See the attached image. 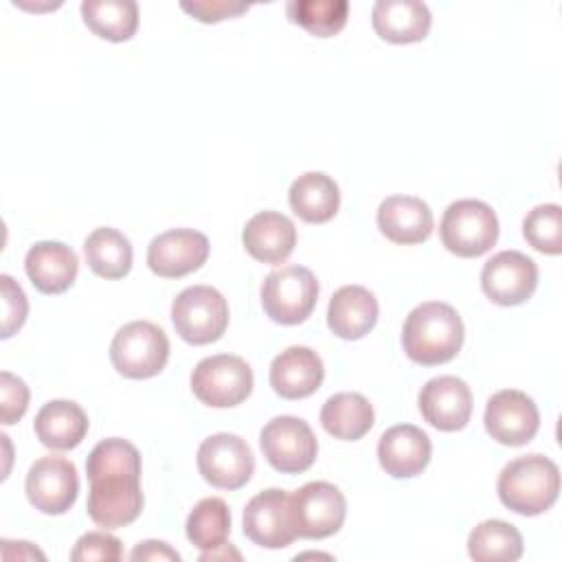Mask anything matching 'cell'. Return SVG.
<instances>
[{"mask_svg": "<svg viewBox=\"0 0 562 562\" xmlns=\"http://www.w3.org/2000/svg\"><path fill=\"white\" fill-rule=\"evenodd\" d=\"M90 481L88 516L94 525L119 529L134 522L143 509L140 452L121 437L99 441L86 461Z\"/></svg>", "mask_w": 562, "mask_h": 562, "instance_id": "6da1fadb", "label": "cell"}, {"mask_svg": "<svg viewBox=\"0 0 562 562\" xmlns=\"http://www.w3.org/2000/svg\"><path fill=\"white\" fill-rule=\"evenodd\" d=\"M463 334V321L452 305L426 301L408 312L402 327V347L413 362L435 367L459 353Z\"/></svg>", "mask_w": 562, "mask_h": 562, "instance_id": "7a4b0ae2", "label": "cell"}, {"mask_svg": "<svg viewBox=\"0 0 562 562\" xmlns=\"http://www.w3.org/2000/svg\"><path fill=\"white\" fill-rule=\"evenodd\" d=\"M496 492L507 509L520 516H538L558 501L560 470L544 454L518 457L501 470Z\"/></svg>", "mask_w": 562, "mask_h": 562, "instance_id": "3957f363", "label": "cell"}, {"mask_svg": "<svg viewBox=\"0 0 562 562\" xmlns=\"http://www.w3.org/2000/svg\"><path fill=\"white\" fill-rule=\"evenodd\" d=\"M110 360L112 367L130 380L154 378L169 360V338L156 323L132 321L114 334Z\"/></svg>", "mask_w": 562, "mask_h": 562, "instance_id": "277c9868", "label": "cell"}, {"mask_svg": "<svg viewBox=\"0 0 562 562\" xmlns=\"http://www.w3.org/2000/svg\"><path fill=\"white\" fill-rule=\"evenodd\" d=\"M439 237L446 250L457 257H481L498 239V217L494 209L481 200H457L443 211Z\"/></svg>", "mask_w": 562, "mask_h": 562, "instance_id": "5b68a950", "label": "cell"}, {"mask_svg": "<svg viewBox=\"0 0 562 562\" xmlns=\"http://www.w3.org/2000/svg\"><path fill=\"white\" fill-rule=\"evenodd\" d=\"M171 321L184 342L209 345L220 340L228 327V303L211 285H191L173 299Z\"/></svg>", "mask_w": 562, "mask_h": 562, "instance_id": "8992f818", "label": "cell"}, {"mask_svg": "<svg viewBox=\"0 0 562 562\" xmlns=\"http://www.w3.org/2000/svg\"><path fill=\"white\" fill-rule=\"evenodd\" d=\"M318 301V281L305 266L290 263L272 270L261 283L263 312L279 325L303 323Z\"/></svg>", "mask_w": 562, "mask_h": 562, "instance_id": "52a82bcc", "label": "cell"}, {"mask_svg": "<svg viewBox=\"0 0 562 562\" xmlns=\"http://www.w3.org/2000/svg\"><path fill=\"white\" fill-rule=\"evenodd\" d=\"M252 369L233 353L202 358L191 373L193 395L213 408H231L241 404L252 391Z\"/></svg>", "mask_w": 562, "mask_h": 562, "instance_id": "ba28073f", "label": "cell"}, {"mask_svg": "<svg viewBox=\"0 0 562 562\" xmlns=\"http://www.w3.org/2000/svg\"><path fill=\"white\" fill-rule=\"evenodd\" d=\"M266 461L283 474L305 472L318 452V441L310 424L294 415L272 417L259 435Z\"/></svg>", "mask_w": 562, "mask_h": 562, "instance_id": "9c48e42d", "label": "cell"}, {"mask_svg": "<svg viewBox=\"0 0 562 562\" xmlns=\"http://www.w3.org/2000/svg\"><path fill=\"white\" fill-rule=\"evenodd\" d=\"M296 538L321 540L334 536L347 516L342 492L327 481H310L290 496Z\"/></svg>", "mask_w": 562, "mask_h": 562, "instance_id": "30bf717a", "label": "cell"}, {"mask_svg": "<svg viewBox=\"0 0 562 562\" xmlns=\"http://www.w3.org/2000/svg\"><path fill=\"white\" fill-rule=\"evenodd\" d=\"M198 470L213 487L239 490L255 472V457L239 435L215 432L198 448Z\"/></svg>", "mask_w": 562, "mask_h": 562, "instance_id": "8fae6325", "label": "cell"}, {"mask_svg": "<svg viewBox=\"0 0 562 562\" xmlns=\"http://www.w3.org/2000/svg\"><path fill=\"white\" fill-rule=\"evenodd\" d=\"M24 490L37 512L48 516L66 514L79 494L77 468L64 457H42L29 468Z\"/></svg>", "mask_w": 562, "mask_h": 562, "instance_id": "7c38bea8", "label": "cell"}, {"mask_svg": "<svg viewBox=\"0 0 562 562\" xmlns=\"http://www.w3.org/2000/svg\"><path fill=\"white\" fill-rule=\"evenodd\" d=\"M536 285L538 266L520 250H501L487 259L481 270V288L485 296L503 307L529 301Z\"/></svg>", "mask_w": 562, "mask_h": 562, "instance_id": "4fadbf2b", "label": "cell"}, {"mask_svg": "<svg viewBox=\"0 0 562 562\" xmlns=\"http://www.w3.org/2000/svg\"><path fill=\"white\" fill-rule=\"evenodd\" d=\"M485 430L503 446H525L540 428V413L536 402L516 389L494 393L485 404Z\"/></svg>", "mask_w": 562, "mask_h": 562, "instance_id": "5bb4252c", "label": "cell"}, {"mask_svg": "<svg viewBox=\"0 0 562 562\" xmlns=\"http://www.w3.org/2000/svg\"><path fill=\"white\" fill-rule=\"evenodd\" d=\"M244 533L257 547L283 549L296 538L290 494L279 487L255 494L244 507Z\"/></svg>", "mask_w": 562, "mask_h": 562, "instance_id": "9a60e30c", "label": "cell"}, {"mask_svg": "<svg viewBox=\"0 0 562 562\" xmlns=\"http://www.w3.org/2000/svg\"><path fill=\"white\" fill-rule=\"evenodd\" d=\"M209 239L193 228H171L147 246V266L162 279H180L195 272L209 259Z\"/></svg>", "mask_w": 562, "mask_h": 562, "instance_id": "2e32d148", "label": "cell"}, {"mask_svg": "<svg viewBox=\"0 0 562 562\" xmlns=\"http://www.w3.org/2000/svg\"><path fill=\"white\" fill-rule=\"evenodd\" d=\"M419 411L424 419L443 432L468 426L472 415V391L457 375H437L419 391Z\"/></svg>", "mask_w": 562, "mask_h": 562, "instance_id": "e0dca14e", "label": "cell"}, {"mask_svg": "<svg viewBox=\"0 0 562 562\" xmlns=\"http://www.w3.org/2000/svg\"><path fill=\"white\" fill-rule=\"evenodd\" d=\"M430 437L413 424L391 426L378 441V461L393 479H413L422 474L430 461Z\"/></svg>", "mask_w": 562, "mask_h": 562, "instance_id": "ac0fdd59", "label": "cell"}, {"mask_svg": "<svg viewBox=\"0 0 562 562\" xmlns=\"http://www.w3.org/2000/svg\"><path fill=\"white\" fill-rule=\"evenodd\" d=\"M323 378V360L310 347H288L270 364V386L283 400H303L316 393Z\"/></svg>", "mask_w": 562, "mask_h": 562, "instance_id": "d6986e66", "label": "cell"}, {"mask_svg": "<svg viewBox=\"0 0 562 562\" xmlns=\"http://www.w3.org/2000/svg\"><path fill=\"white\" fill-rule=\"evenodd\" d=\"M378 228L393 244H422L432 233V211L415 195H389L378 206Z\"/></svg>", "mask_w": 562, "mask_h": 562, "instance_id": "ffe728a7", "label": "cell"}, {"mask_svg": "<svg viewBox=\"0 0 562 562\" xmlns=\"http://www.w3.org/2000/svg\"><path fill=\"white\" fill-rule=\"evenodd\" d=\"M24 270L42 294H61L75 283L79 259L61 241H37L24 257Z\"/></svg>", "mask_w": 562, "mask_h": 562, "instance_id": "44dd1931", "label": "cell"}, {"mask_svg": "<svg viewBox=\"0 0 562 562\" xmlns=\"http://www.w3.org/2000/svg\"><path fill=\"white\" fill-rule=\"evenodd\" d=\"M244 248L261 263H283L296 246L294 222L277 211L252 215L241 233Z\"/></svg>", "mask_w": 562, "mask_h": 562, "instance_id": "7402d4cb", "label": "cell"}, {"mask_svg": "<svg viewBox=\"0 0 562 562\" xmlns=\"http://www.w3.org/2000/svg\"><path fill=\"white\" fill-rule=\"evenodd\" d=\"M378 312L373 292L362 285H342L329 299L327 325L334 336L342 340H358L373 329Z\"/></svg>", "mask_w": 562, "mask_h": 562, "instance_id": "603a6c76", "label": "cell"}, {"mask_svg": "<svg viewBox=\"0 0 562 562\" xmlns=\"http://www.w3.org/2000/svg\"><path fill=\"white\" fill-rule=\"evenodd\" d=\"M430 22V9L417 0H378L371 11L373 31L391 44L422 42Z\"/></svg>", "mask_w": 562, "mask_h": 562, "instance_id": "cb8c5ba5", "label": "cell"}, {"mask_svg": "<svg viewBox=\"0 0 562 562\" xmlns=\"http://www.w3.org/2000/svg\"><path fill=\"white\" fill-rule=\"evenodd\" d=\"M86 411L70 400H50L46 402L33 422V430L42 446L50 450H72L77 448L88 432Z\"/></svg>", "mask_w": 562, "mask_h": 562, "instance_id": "d4e9b609", "label": "cell"}, {"mask_svg": "<svg viewBox=\"0 0 562 562\" xmlns=\"http://www.w3.org/2000/svg\"><path fill=\"white\" fill-rule=\"evenodd\" d=\"M288 202L294 215L303 222L325 224L338 213L340 189L327 173L307 171L292 182Z\"/></svg>", "mask_w": 562, "mask_h": 562, "instance_id": "484cf974", "label": "cell"}, {"mask_svg": "<svg viewBox=\"0 0 562 562\" xmlns=\"http://www.w3.org/2000/svg\"><path fill=\"white\" fill-rule=\"evenodd\" d=\"M373 406L360 393H336L321 408L323 428L342 441L364 437L373 426Z\"/></svg>", "mask_w": 562, "mask_h": 562, "instance_id": "4316f807", "label": "cell"}, {"mask_svg": "<svg viewBox=\"0 0 562 562\" xmlns=\"http://www.w3.org/2000/svg\"><path fill=\"white\" fill-rule=\"evenodd\" d=\"M83 255L90 270L103 279H123L132 270L130 239L110 226L94 228L83 241Z\"/></svg>", "mask_w": 562, "mask_h": 562, "instance_id": "83f0119b", "label": "cell"}, {"mask_svg": "<svg viewBox=\"0 0 562 562\" xmlns=\"http://www.w3.org/2000/svg\"><path fill=\"white\" fill-rule=\"evenodd\" d=\"M86 26L110 42H127L138 29V4L134 0H83Z\"/></svg>", "mask_w": 562, "mask_h": 562, "instance_id": "f1b7e54d", "label": "cell"}, {"mask_svg": "<svg viewBox=\"0 0 562 562\" xmlns=\"http://www.w3.org/2000/svg\"><path fill=\"white\" fill-rule=\"evenodd\" d=\"M468 553L476 562H514L522 555V536L514 525L490 518L470 531Z\"/></svg>", "mask_w": 562, "mask_h": 562, "instance_id": "f546056e", "label": "cell"}, {"mask_svg": "<svg viewBox=\"0 0 562 562\" xmlns=\"http://www.w3.org/2000/svg\"><path fill=\"white\" fill-rule=\"evenodd\" d=\"M187 538L202 553L226 544L231 533V512L224 498H202L187 516Z\"/></svg>", "mask_w": 562, "mask_h": 562, "instance_id": "4dcf8cb0", "label": "cell"}, {"mask_svg": "<svg viewBox=\"0 0 562 562\" xmlns=\"http://www.w3.org/2000/svg\"><path fill=\"white\" fill-rule=\"evenodd\" d=\"M288 18L316 37H331L347 24V0H290L285 4Z\"/></svg>", "mask_w": 562, "mask_h": 562, "instance_id": "1f68e13d", "label": "cell"}, {"mask_svg": "<svg viewBox=\"0 0 562 562\" xmlns=\"http://www.w3.org/2000/svg\"><path fill=\"white\" fill-rule=\"evenodd\" d=\"M522 235L544 255L562 252V209L560 204H538L522 220Z\"/></svg>", "mask_w": 562, "mask_h": 562, "instance_id": "d6a6232c", "label": "cell"}, {"mask_svg": "<svg viewBox=\"0 0 562 562\" xmlns=\"http://www.w3.org/2000/svg\"><path fill=\"white\" fill-rule=\"evenodd\" d=\"M123 558L121 540L105 531H88L70 551V560L75 562H90V560H103V562H116Z\"/></svg>", "mask_w": 562, "mask_h": 562, "instance_id": "836d02e7", "label": "cell"}, {"mask_svg": "<svg viewBox=\"0 0 562 562\" xmlns=\"http://www.w3.org/2000/svg\"><path fill=\"white\" fill-rule=\"evenodd\" d=\"M2 283V338L13 336L26 321L29 314V301L24 290L9 277H0Z\"/></svg>", "mask_w": 562, "mask_h": 562, "instance_id": "e575fe53", "label": "cell"}, {"mask_svg": "<svg viewBox=\"0 0 562 562\" xmlns=\"http://www.w3.org/2000/svg\"><path fill=\"white\" fill-rule=\"evenodd\" d=\"M0 415H2V424L11 426L15 424L29 408V386L24 384L22 378L2 371L0 373Z\"/></svg>", "mask_w": 562, "mask_h": 562, "instance_id": "d590c367", "label": "cell"}, {"mask_svg": "<svg viewBox=\"0 0 562 562\" xmlns=\"http://www.w3.org/2000/svg\"><path fill=\"white\" fill-rule=\"evenodd\" d=\"M180 9L193 15L200 22H220L226 18H237L248 11V4L244 2H226V0H193V2H180Z\"/></svg>", "mask_w": 562, "mask_h": 562, "instance_id": "8d00e7d4", "label": "cell"}, {"mask_svg": "<svg viewBox=\"0 0 562 562\" xmlns=\"http://www.w3.org/2000/svg\"><path fill=\"white\" fill-rule=\"evenodd\" d=\"M132 560H180V553L162 540H145L130 553Z\"/></svg>", "mask_w": 562, "mask_h": 562, "instance_id": "74e56055", "label": "cell"}, {"mask_svg": "<svg viewBox=\"0 0 562 562\" xmlns=\"http://www.w3.org/2000/svg\"><path fill=\"white\" fill-rule=\"evenodd\" d=\"M40 558V560H44V553L42 551H37L31 542H15V553H11L7 560H11V558Z\"/></svg>", "mask_w": 562, "mask_h": 562, "instance_id": "f35d334b", "label": "cell"}]
</instances>
